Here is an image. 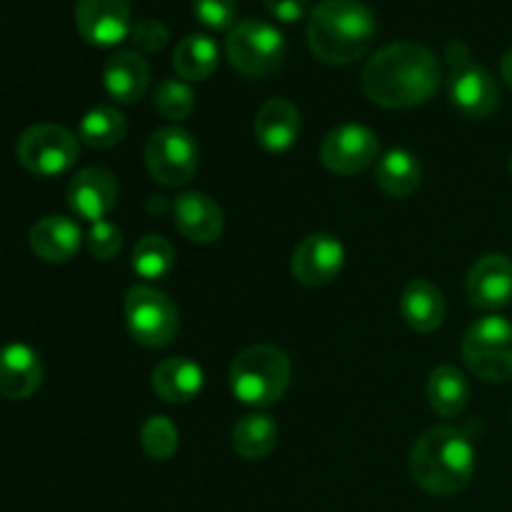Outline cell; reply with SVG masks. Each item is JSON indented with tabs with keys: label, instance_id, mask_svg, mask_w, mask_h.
Masks as SVG:
<instances>
[{
	"label": "cell",
	"instance_id": "34",
	"mask_svg": "<svg viewBox=\"0 0 512 512\" xmlns=\"http://www.w3.org/2000/svg\"><path fill=\"white\" fill-rule=\"evenodd\" d=\"M268 13L280 23H298V20L310 18V0H263Z\"/></svg>",
	"mask_w": 512,
	"mask_h": 512
},
{
	"label": "cell",
	"instance_id": "17",
	"mask_svg": "<svg viewBox=\"0 0 512 512\" xmlns=\"http://www.w3.org/2000/svg\"><path fill=\"white\" fill-rule=\"evenodd\" d=\"M43 383V360L30 345L10 343L0 348V395L28 400Z\"/></svg>",
	"mask_w": 512,
	"mask_h": 512
},
{
	"label": "cell",
	"instance_id": "23",
	"mask_svg": "<svg viewBox=\"0 0 512 512\" xmlns=\"http://www.w3.org/2000/svg\"><path fill=\"white\" fill-rule=\"evenodd\" d=\"M375 183L390 198H410L420 188V183H423L420 160L405 148L388 150L375 163Z\"/></svg>",
	"mask_w": 512,
	"mask_h": 512
},
{
	"label": "cell",
	"instance_id": "2",
	"mask_svg": "<svg viewBox=\"0 0 512 512\" xmlns=\"http://www.w3.org/2000/svg\"><path fill=\"white\" fill-rule=\"evenodd\" d=\"M408 468L420 490L450 498L470 485L478 468V453L463 430L435 425L413 443Z\"/></svg>",
	"mask_w": 512,
	"mask_h": 512
},
{
	"label": "cell",
	"instance_id": "12",
	"mask_svg": "<svg viewBox=\"0 0 512 512\" xmlns=\"http://www.w3.org/2000/svg\"><path fill=\"white\" fill-rule=\"evenodd\" d=\"M75 28L85 43L95 48H113L130 38L133 10L130 0H78Z\"/></svg>",
	"mask_w": 512,
	"mask_h": 512
},
{
	"label": "cell",
	"instance_id": "11",
	"mask_svg": "<svg viewBox=\"0 0 512 512\" xmlns=\"http://www.w3.org/2000/svg\"><path fill=\"white\" fill-rule=\"evenodd\" d=\"M380 140L375 130L360 123H345L330 130L320 145V163L335 175H358L378 163Z\"/></svg>",
	"mask_w": 512,
	"mask_h": 512
},
{
	"label": "cell",
	"instance_id": "13",
	"mask_svg": "<svg viewBox=\"0 0 512 512\" xmlns=\"http://www.w3.org/2000/svg\"><path fill=\"white\" fill-rule=\"evenodd\" d=\"M345 268V248L335 235L313 233L298 243L290 260V273L305 288H325Z\"/></svg>",
	"mask_w": 512,
	"mask_h": 512
},
{
	"label": "cell",
	"instance_id": "1",
	"mask_svg": "<svg viewBox=\"0 0 512 512\" xmlns=\"http://www.w3.org/2000/svg\"><path fill=\"white\" fill-rule=\"evenodd\" d=\"M360 83L375 105L390 110L415 108L438 93L440 63L425 45L398 40L380 48L368 60Z\"/></svg>",
	"mask_w": 512,
	"mask_h": 512
},
{
	"label": "cell",
	"instance_id": "21",
	"mask_svg": "<svg viewBox=\"0 0 512 512\" xmlns=\"http://www.w3.org/2000/svg\"><path fill=\"white\" fill-rule=\"evenodd\" d=\"M150 383H153L155 395L165 403H190L203 390L205 373L190 358L175 355V358H165L163 363L155 365Z\"/></svg>",
	"mask_w": 512,
	"mask_h": 512
},
{
	"label": "cell",
	"instance_id": "7",
	"mask_svg": "<svg viewBox=\"0 0 512 512\" xmlns=\"http://www.w3.org/2000/svg\"><path fill=\"white\" fill-rule=\"evenodd\" d=\"M230 65L248 78H268L283 65L285 38L275 25L248 18L235 23L225 38Z\"/></svg>",
	"mask_w": 512,
	"mask_h": 512
},
{
	"label": "cell",
	"instance_id": "32",
	"mask_svg": "<svg viewBox=\"0 0 512 512\" xmlns=\"http://www.w3.org/2000/svg\"><path fill=\"white\" fill-rule=\"evenodd\" d=\"M85 245H88V253L93 255L95 260H113L115 255L123 250V233L115 223L110 220H98V223H90L88 238H85Z\"/></svg>",
	"mask_w": 512,
	"mask_h": 512
},
{
	"label": "cell",
	"instance_id": "10",
	"mask_svg": "<svg viewBox=\"0 0 512 512\" xmlns=\"http://www.w3.org/2000/svg\"><path fill=\"white\" fill-rule=\"evenodd\" d=\"M200 150L193 135L178 125H168L150 135L145 145V165L155 183L163 188H180L190 183L198 170Z\"/></svg>",
	"mask_w": 512,
	"mask_h": 512
},
{
	"label": "cell",
	"instance_id": "18",
	"mask_svg": "<svg viewBox=\"0 0 512 512\" xmlns=\"http://www.w3.org/2000/svg\"><path fill=\"white\" fill-rule=\"evenodd\" d=\"M103 85L120 105H135L150 88V65L138 50H118L103 68Z\"/></svg>",
	"mask_w": 512,
	"mask_h": 512
},
{
	"label": "cell",
	"instance_id": "3",
	"mask_svg": "<svg viewBox=\"0 0 512 512\" xmlns=\"http://www.w3.org/2000/svg\"><path fill=\"white\" fill-rule=\"evenodd\" d=\"M375 33L378 20L360 0H323L308 18L310 53L328 65H350L363 58Z\"/></svg>",
	"mask_w": 512,
	"mask_h": 512
},
{
	"label": "cell",
	"instance_id": "22",
	"mask_svg": "<svg viewBox=\"0 0 512 512\" xmlns=\"http://www.w3.org/2000/svg\"><path fill=\"white\" fill-rule=\"evenodd\" d=\"M400 313L415 333H435L445 320L443 290L425 278H415L400 295Z\"/></svg>",
	"mask_w": 512,
	"mask_h": 512
},
{
	"label": "cell",
	"instance_id": "4",
	"mask_svg": "<svg viewBox=\"0 0 512 512\" xmlns=\"http://www.w3.org/2000/svg\"><path fill=\"white\" fill-rule=\"evenodd\" d=\"M293 365L275 345H250L235 355L230 365V388L233 395L253 408H270L280 403L290 385Z\"/></svg>",
	"mask_w": 512,
	"mask_h": 512
},
{
	"label": "cell",
	"instance_id": "16",
	"mask_svg": "<svg viewBox=\"0 0 512 512\" xmlns=\"http://www.w3.org/2000/svg\"><path fill=\"white\" fill-rule=\"evenodd\" d=\"M173 215L178 230L190 243L208 245L223 235V210L210 195L198 193V190H188V193L178 195L173 203Z\"/></svg>",
	"mask_w": 512,
	"mask_h": 512
},
{
	"label": "cell",
	"instance_id": "20",
	"mask_svg": "<svg viewBox=\"0 0 512 512\" xmlns=\"http://www.w3.org/2000/svg\"><path fill=\"white\" fill-rule=\"evenodd\" d=\"M255 140L268 153H285L300 138V113L290 100L270 98L255 115Z\"/></svg>",
	"mask_w": 512,
	"mask_h": 512
},
{
	"label": "cell",
	"instance_id": "19",
	"mask_svg": "<svg viewBox=\"0 0 512 512\" xmlns=\"http://www.w3.org/2000/svg\"><path fill=\"white\" fill-rule=\"evenodd\" d=\"M30 250L45 263H68L83 245V230L65 215H45L28 233Z\"/></svg>",
	"mask_w": 512,
	"mask_h": 512
},
{
	"label": "cell",
	"instance_id": "35",
	"mask_svg": "<svg viewBox=\"0 0 512 512\" xmlns=\"http://www.w3.org/2000/svg\"><path fill=\"white\" fill-rule=\"evenodd\" d=\"M500 73H503L505 85L512 90V48L503 55V63H500Z\"/></svg>",
	"mask_w": 512,
	"mask_h": 512
},
{
	"label": "cell",
	"instance_id": "14",
	"mask_svg": "<svg viewBox=\"0 0 512 512\" xmlns=\"http://www.w3.org/2000/svg\"><path fill=\"white\" fill-rule=\"evenodd\" d=\"M465 293L475 308L500 310L512 303V260L503 253L478 258L465 278Z\"/></svg>",
	"mask_w": 512,
	"mask_h": 512
},
{
	"label": "cell",
	"instance_id": "9",
	"mask_svg": "<svg viewBox=\"0 0 512 512\" xmlns=\"http://www.w3.org/2000/svg\"><path fill=\"white\" fill-rule=\"evenodd\" d=\"M125 323L135 343L143 348H165L180 328L173 300L150 285H133L125 293Z\"/></svg>",
	"mask_w": 512,
	"mask_h": 512
},
{
	"label": "cell",
	"instance_id": "27",
	"mask_svg": "<svg viewBox=\"0 0 512 512\" xmlns=\"http://www.w3.org/2000/svg\"><path fill=\"white\" fill-rule=\"evenodd\" d=\"M125 133H128L125 115L113 105H98L80 118L78 140L93 150H108L118 145L125 138Z\"/></svg>",
	"mask_w": 512,
	"mask_h": 512
},
{
	"label": "cell",
	"instance_id": "31",
	"mask_svg": "<svg viewBox=\"0 0 512 512\" xmlns=\"http://www.w3.org/2000/svg\"><path fill=\"white\" fill-rule=\"evenodd\" d=\"M193 15L208 30H233L238 23V0H193Z\"/></svg>",
	"mask_w": 512,
	"mask_h": 512
},
{
	"label": "cell",
	"instance_id": "5",
	"mask_svg": "<svg viewBox=\"0 0 512 512\" xmlns=\"http://www.w3.org/2000/svg\"><path fill=\"white\" fill-rule=\"evenodd\" d=\"M450 65V100L455 108L473 120H485L500 108V90L493 75L470 58V50L463 40H450L445 48Z\"/></svg>",
	"mask_w": 512,
	"mask_h": 512
},
{
	"label": "cell",
	"instance_id": "8",
	"mask_svg": "<svg viewBox=\"0 0 512 512\" xmlns=\"http://www.w3.org/2000/svg\"><path fill=\"white\" fill-rule=\"evenodd\" d=\"M15 153L28 173L38 178H58L78 163L80 140L63 125L38 123L23 130Z\"/></svg>",
	"mask_w": 512,
	"mask_h": 512
},
{
	"label": "cell",
	"instance_id": "29",
	"mask_svg": "<svg viewBox=\"0 0 512 512\" xmlns=\"http://www.w3.org/2000/svg\"><path fill=\"white\" fill-rule=\"evenodd\" d=\"M153 105L160 110V115L168 120H180L190 118L195 110V93L185 80L178 78H165L163 83L155 88L153 93Z\"/></svg>",
	"mask_w": 512,
	"mask_h": 512
},
{
	"label": "cell",
	"instance_id": "25",
	"mask_svg": "<svg viewBox=\"0 0 512 512\" xmlns=\"http://www.w3.org/2000/svg\"><path fill=\"white\" fill-rule=\"evenodd\" d=\"M220 63V50L210 35H185L173 53V68L183 80H205L215 73Z\"/></svg>",
	"mask_w": 512,
	"mask_h": 512
},
{
	"label": "cell",
	"instance_id": "33",
	"mask_svg": "<svg viewBox=\"0 0 512 512\" xmlns=\"http://www.w3.org/2000/svg\"><path fill=\"white\" fill-rule=\"evenodd\" d=\"M130 40L143 53H158V50H163L170 43V30L163 20L140 18L130 28Z\"/></svg>",
	"mask_w": 512,
	"mask_h": 512
},
{
	"label": "cell",
	"instance_id": "36",
	"mask_svg": "<svg viewBox=\"0 0 512 512\" xmlns=\"http://www.w3.org/2000/svg\"><path fill=\"white\" fill-rule=\"evenodd\" d=\"M508 168H510V175H512V155H510V165H508Z\"/></svg>",
	"mask_w": 512,
	"mask_h": 512
},
{
	"label": "cell",
	"instance_id": "30",
	"mask_svg": "<svg viewBox=\"0 0 512 512\" xmlns=\"http://www.w3.org/2000/svg\"><path fill=\"white\" fill-rule=\"evenodd\" d=\"M140 445L150 460H170L178 450V428L165 415H150L140 428Z\"/></svg>",
	"mask_w": 512,
	"mask_h": 512
},
{
	"label": "cell",
	"instance_id": "28",
	"mask_svg": "<svg viewBox=\"0 0 512 512\" xmlns=\"http://www.w3.org/2000/svg\"><path fill=\"white\" fill-rule=\"evenodd\" d=\"M175 265V248L163 235H145L133 250V270L143 280L168 278Z\"/></svg>",
	"mask_w": 512,
	"mask_h": 512
},
{
	"label": "cell",
	"instance_id": "6",
	"mask_svg": "<svg viewBox=\"0 0 512 512\" xmlns=\"http://www.w3.org/2000/svg\"><path fill=\"white\" fill-rule=\"evenodd\" d=\"M463 360L485 383L512 380V323L503 315L478 318L463 338Z\"/></svg>",
	"mask_w": 512,
	"mask_h": 512
},
{
	"label": "cell",
	"instance_id": "15",
	"mask_svg": "<svg viewBox=\"0 0 512 512\" xmlns=\"http://www.w3.org/2000/svg\"><path fill=\"white\" fill-rule=\"evenodd\" d=\"M118 203V180L105 168H83L68 185V205L78 218L98 223Z\"/></svg>",
	"mask_w": 512,
	"mask_h": 512
},
{
	"label": "cell",
	"instance_id": "24",
	"mask_svg": "<svg viewBox=\"0 0 512 512\" xmlns=\"http://www.w3.org/2000/svg\"><path fill=\"white\" fill-rule=\"evenodd\" d=\"M428 403L440 418H458L470 403V383L455 365H438L428 378Z\"/></svg>",
	"mask_w": 512,
	"mask_h": 512
},
{
	"label": "cell",
	"instance_id": "26",
	"mask_svg": "<svg viewBox=\"0 0 512 512\" xmlns=\"http://www.w3.org/2000/svg\"><path fill=\"white\" fill-rule=\"evenodd\" d=\"M278 433V425L270 415H243L233 428V450L245 460H263L278 445Z\"/></svg>",
	"mask_w": 512,
	"mask_h": 512
}]
</instances>
